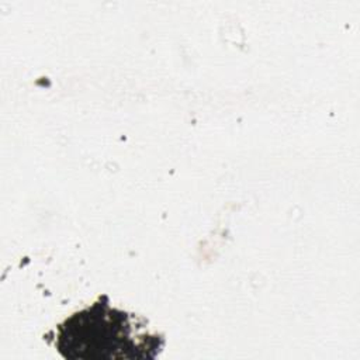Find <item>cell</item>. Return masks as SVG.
<instances>
[{
  "label": "cell",
  "instance_id": "obj_1",
  "mask_svg": "<svg viewBox=\"0 0 360 360\" xmlns=\"http://www.w3.org/2000/svg\"><path fill=\"white\" fill-rule=\"evenodd\" d=\"M160 333L150 332L146 322L114 308L107 295L75 312L58 325L55 346L70 360H145L163 349Z\"/></svg>",
  "mask_w": 360,
  "mask_h": 360
}]
</instances>
